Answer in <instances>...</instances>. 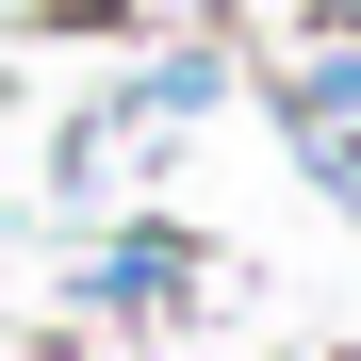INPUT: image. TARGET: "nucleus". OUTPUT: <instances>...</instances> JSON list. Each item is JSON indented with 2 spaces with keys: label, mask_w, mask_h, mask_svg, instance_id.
<instances>
[{
  "label": "nucleus",
  "mask_w": 361,
  "mask_h": 361,
  "mask_svg": "<svg viewBox=\"0 0 361 361\" xmlns=\"http://www.w3.org/2000/svg\"><path fill=\"white\" fill-rule=\"evenodd\" d=\"M214 99H230V49L197 33V49H148V66L115 82L99 115H115V132H180V115H214Z\"/></svg>",
  "instance_id": "f257e3e1"
},
{
  "label": "nucleus",
  "mask_w": 361,
  "mask_h": 361,
  "mask_svg": "<svg viewBox=\"0 0 361 361\" xmlns=\"http://www.w3.org/2000/svg\"><path fill=\"white\" fill-rule=\"evenodd\" d=\"M180 279H197V247H180V230H132V247H99V263H82L99 312H164Z\"/></svg>",
  "instance_id": "f03ea898"
},
{
  "label": "nucleus",
  "mask_w": 361,
  "mask_h": 361,
  "mask_svg": "<svg viewBox=\"0 0 361 361\" xmlns=\"http://www.w3.org/2000/svg\"><path fill=\"white\" fill-rule=\"evenodd\" d=\"M279 132H295V164H312L329 197L361 214V115H312V99H279Z\"/></svg>",
  "instance_id": "7ed1b4c3"
},
{
  "label": "nucleus",
  "mask_w": 361,
  "mask_h": 361,
  "mask_svg": "<svg viewBox=\"0 0 361 361\" xmlns=\"http://www.w3.org/2000/svg\"><path fill=\"white\" fill-rule=\"evenodd\" d=\"M279 99H312V115H361V49H312V66H279Z\"/></svg>",
  "instance_id": "20e7f679"
},
{
  "label": "nucleus",
  "mask_w": 361,
  "mask_h": 361,
  "mask_svg": "<svg viewBox=\"0 0 361 361\" xmlns=\"http://www.w3.org/2000/svg\"><path fill=\"white\" fill-rule=\"evenodd\" d=\"M132 17H148V0H49L33 33H82V49H115V33H132Z\"/></svg>",
  "instance_id": "39448f33"
}]
</instances>
